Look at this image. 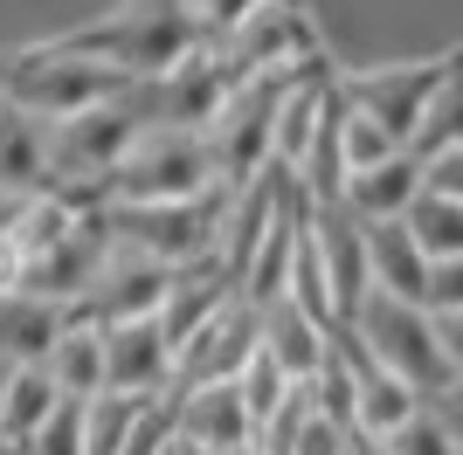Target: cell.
<instances>
[{
	"mask_svg": "<svg viewBox=\"0 0 463 455\" xmlns=\"http://www.w3.org/2000/svg\"><path fill=\"white\" fill-rule=\"evenodd\" d=\"M153 125V97H146V76H138L125 97L97 104V111H77V117H56L49 132V187L77 193V200H104L118 159L132 152V138Z\"/></svg>",
	"mask_w": 463,
	"mask_h": 455,
	"instance_id": "cell-1",
	"label": "cell"
},
{
	"mask_svg": "<svg viewBox=\"0 0 463 455\" xmlns=\"http://www.w3.org/2000/svg\"><path fill=\"white\" fill-rule=\"evenodd\" d=\"M62 42L83 49V56L125 62L132 76H159V70H174L187 49L208 42V21L194 14V0H132V7H118V14L90 21V28H77Z\"/></svg>",
	"mask_w": 463,
	"mask_h": 455,
	"instance_id": "cell-2",
	"label": "cell"
},
{
	"mask_svg": "<svg viewBox=\"0 0 463 455\" xmlns=\"http://www.w3.org/2000/svg\"><path fill=\"white\" fill-rule=\"evenodd\" d=\"M132 83L138 76L125 70V62L83 56V49H70V42H42V49H28V56L0 62V90L14 97V104H28V111H42V117L97 111V104L125 97Z\"/></svg>",
	"mask_w": 463,
	"mask_h": 455,
	"instance_id": "cell-3",
	"label": "cell"
},
{
	"mask_svg": "<svg viewBox=\"0 0 463 455\" xmlns=\"http://www.w3.org/2000/svg\"><path fill=\"white\" fill-rule=\"evenodd\" d=\"M222 187L208 125H146L118 159L104 200H201Z\"/></svg>",
	"mask_w": 463,
	"mask_h": 455,
	"instance_id": "cell-4",
	"label": "cell"
},
{
	"mask_svg": "<svg viewBox=\"0 0 463 455\" xmlns=\"http://www.w3.org/2000/svg\"><path fill=\"white\" fill-rule=\"evenodd\" d=\"M229 200H235V187L222 180V187L201 193V200H104V221H111V235L125 248L187 269V263H208L214 248H222Z\"/></svg>",
	"mask_w": 463,
	"mask_h": 455,
	"instance_id": "cell-5",
	"label": "cell"
},
{
	"mask_svg": "<svg viewBox=\"0 0 463 455\" xmlns=\"http://www.w3.org/2000/svg\"><path fill=\"white\" fill-rule=\"evenodd\" d=\"M346 331L367 345V359H381L387 373H402L415 394H443L449 379H457V366H449V352H443V331H436V311L415 303V297L373 290L346 318Z\"/></svg>",
	"mask_w": 463,
	"mask_h": 455,
	"instance_id": "cell-6",
	"label": "cell"
},
{
	"mask_svg": "<svg viewBox=\"0 0 463 455\" xmlns=\"http://www.w3.org/2000/svg\"><path fill=\"white\" fill-rule=\"evenodd\" d=\"M311 62H318V56H311ZM298 70H305V62L235 76L229 104L214 111L208 138H214V166H222L229 187H250V180H263V172L277 166V111H284V90H290V76H298Z\"/></svg>",
	"mask_w": 463,
	"mask_h": 455,
	"instance_id": "cell-7",
	"label": "cell"
},
{
	"mask_svg": "<svg viewBox=\"0 0 463 455\" xmlns=\"http://www.w3.org/2000/svg\"><path fill=\"white\" fill-rule=\"evenodd\" d=\"M222 42V56L235 62V76L250 70H290V62H311L326 56V42H318V21H311L305 0H256L250 14L235 21Z\"/></svg>",
	"mask_w": 463,
	"mask_h": 455,
	"instance_id": "cell-8",
	"label": "cell"
},
{
	"mask_svg": "<svg viewBox=\"0 0 463 455\" xmlns=\"http://www.w3.org/2000/svg\"><path fill=\"white\" fill-rule=\"evenodd\" d=\"M111 345V394H138V400H174L180 386V345L166 331V318H118L104 324Z\"/></svg>",
	"mask_w": 463,
	"mask_h": 455,
	"instance_id": "cell-9",
	"label": "cell"
},
{
	"mask_svg": "<svg viewBox=\"0 0 463 455\" xmlns=\"http://www.w3.org/2000/svg\"><path fill=\"white\" fill-rule=\"evenodd\" d=\"M263 352V303L235 290L222 311H214L187 345H180V386H201V379H235L242 366Z\"/></svg>",
	"mask_w": 463,
	"mask_h": 455,
	"instance_id": "cell-10",
	"label": "cell"
},
{
	"mask_svg": "<svg viewBox=\"0 0 463 455\" xmlns=\"http://www.w3.org/2000/svg\"><path fill=\"white\" fill-rule=\"evenodd\" d=\"M311 248L326 263V283H332V303H339V324L373 297V248H367V221L346 208V200H318L311 214Z\"/></svg>",
	"mask_w": 463,
	"mask_h": 455,
	"instance_id": "cell-11",
	"label": "cell"
},
{
	"mask_svg": "<svg viewBox=\"0 0 463 455\" xmlns=\"http://www.w3.org/2000/svg\"><path fill=\"white\" fill-rule=\"evenodd\" d=\"M443 62H449V56H443ZM443 62H402V70L339 76V97H346V104H360V111H373L394 138H408V145H415V132H422V117H429V97H436V83H443Z\"/></svg>",
	"mask_w": 463,
	"mask_h": 455,
	"instance_id": "cell-12",
	"label": "cell"
},
{
	"mask_svg": "<svg viewBox=\"0 0 463 455\" xmlns=\"http://www.w3.org/2000/svg\"><path fill=\"white\" fill-rule=\"evenodd\" d=\"M174 435L201 441V449H256V414L242 400V379L174 386Z\"/></svg>",
	"mask_w": 463,
	"mask_h": 455,
	"instance_id": "cell-13",
	"label": "cell"
},
{
	"mask_svg": "<svg viewBox=\"0 0 463 455\" xmlns=\"http://www.w3.org/2000/svg\"><path fill=\"white\" fill-rule=\"evenodd\" d=\"M332 345H339V324H326L318 311H305L290 290L263 303V352H270L290 379H318L326 359H332Z\"/></svg>",
	"mask_w": 463,
	"mask_h": 455,
	"instance_id": "cell-14",
	"label": "cell"
},
{
	"mask_svg": "<svg viewBox=\"0 0 463 455\" xmlns=\"http://www.w3.org/2000/svg\"><path fill=\"white\" fill-rule=\"evenodd\" d=\"M174 276H180L174 263H153V255H138V248L118 242L111 269H104V283L90 290V303H83V311H90V318H104V324H118V318H153V311H166Z\"/></svg>",
	"mask_w": 463,
	"mask_h": 455,
	"instance_id": "cell-15",
	"label": "cell"
},
{
	"mask_svg": "<svg viewBox=\"0 0 463 455\" xmlns=\"http://www.w3.org/2000/svg\"><path fill=\"white\" fill-rule=\"evenodd\" d=\"M49 132H56V117L28 111V104H14L0 90V187H14V193L49 187Z\"/></svg>",
	"mask_w": 463,
	"mask_h": 455,
	"instance_id": "cell-16",
	"label": "cell"
},
{
	"mask_svg": "<svg viewBox=\"0 0 463 455\" xmlns=\"http://www.w3.org/2000/svg\"><path fill=\"white\" fill-rule=\"evenodd\" d=\"M49 373H56V386L70 400H90L111 386V345H104V318H90V311H70V324H62V339L49 345Z\"/></svg>",
	"mask_w": 463,
	"mask_h": 455,
	"instance_id": "cell-17",
	"label": "cell"
},
{
	"mask_svg": "<svg viewBox=\"0 0 463 455\" xmlns=\"http://www.w3.org/2000/svg\"><path fill=\"white\" fill-rule=\"evenodd\" d=\"M62 324H70V303L42 297V290H0V352L14 366H35L49 359V345L62 339Z\"/></svg>",
	"mask_w": 463,
	"mask_h": 455,
	"instance_id": "cell-18",
	"label": "cell"
},
{
	"mask_svg": "<svg viewBox=\"0 0 463 455\" xmlns=\"http://www.w3.org/2000/svg\"><path fill=\"white\" fill-rule=\"evenodd\" d=\"M367 248H373V290L429 303V269H436V255L415 242L408 214H394V221H367Z\"/></svg>",
	"mask_w": 463,
	"mask_h": 455,
	"instance_id": "cell-19",
	"label": "cell"
},
{
	"mask_svg": "<svg viewBox=\"0 0 463 455\" xmlns=\"http://www.w3.org/2000/svg\"><path fill=\"white\" fill-rule=\"evenodd\" d=\"M415 193H422V152L402 145L394 159H381V166L346 172V193H339V200H346L360 221H394V214L415 208Z\"/></svg>",
	"mask_w": 463,
	"mask_h": 455,
	"instance_id": "cell-20",
	"label": "cell"
},
{
	"mask_svg": "<svg viewBox=\"0 0 463 455\" xmlns=\"http://www.w3.org/2000/svg\"><path fill=\"white\" fill-rule=\"evenodd\" d=\"M62 386H56V373L49 366H14V379H7V407H0V435H21V441H35L49 421H56V407H62Z\"/></svg>",
	"mask_w": 463,
	"mask_h": 455,
	"instance_id": "cell-21",
	"label": "cell"
},
{
	"mask_svg": "<svg viewBox=\"0 0 463 455\" xmlns=\"http://www.w3.org/2000/svg\"><path fill=\"white\" fill-rule=\"evenodd\" d=\"M408 228H415V242H422L429 255H463V200L457 193L422 187L415 208H408Z\"/></svg>",
	"mask_w": 463,
	"mask_h": 455,
	"instance_id": "cell-22",
	"label": "cell"
},
{
	"mask_svg": "<svg viewBox=\"0 0 463 455\" xmlns=\"http://www.w3.org/2000/svg\"><path fill=\"white\" fill-rule=\"evenodd\" d=\"M436 145H463V49L443 62V83L429 97V117L415 132V152H436Z\"/></svg>",
	"mask_w": 463,
	"mask_h": 455,
	"instance_id": "cell-23",
	"label": "cell"
},
{
	"mask_svg": "<svg viewBox=\"0 0 463 455\" xmlns=\"http://www.w3.org/2000/svg\"><path fill=\"white\" fill-rule=\"evenodd\" d=\"M402 145H408V138H394L373 111H360V104H346V111H339V152H346V172L381 166V159H394Z\"/></svg>",
	"mask_w": 463,
	"mask_h": 455,
	"instance_id": "cell-24",
	"label": "cell"
},
{
	"mask_svg": "<svg viewBox=\"0 0 463 455\" xmlns=\"http://www.w3.org/2000/svg\"><path fill=\"white\" fill-rule=\"evenodd\" d=\"M381 449H387V455H463L457 435L443 428V414H436L429 400L402 421V428H394V435H381Z\"/></svg>",
	"mask_w": 463,
	"mask_h": 455,
	"instance_id": "cell-25",
	"label": "cell"
},
{
	"mask_svg": "<svg viewBox=\"0 0 463 455\" xmlns=\"http://www.w3.org/2000/svg\"><path fill=\"white\" fill-rule=\"evenodd\" d=\"M353 449H360V428L346 414H332V407H311L298 441H290V455H353Z\"/></svg>",
	"mask_w": 463,
	"mask_h": 455,
	"instance_id": "cell-26",
	"label": "cell"
},
{
	"mask_svg": "<svg viewBox=\"0 0 463 455\" xmlns=\"http://www.w3.org/2000/svg\"><path fill=\"white\" fill-rule=\"evenodd\" d=\"M235 379H242V400H250V414H256V421H263V414H270V407H277V400H284L290 386H298V379H290L284 366L270 359V352H256V359L242 366V373H235Z\"/></svg>",
	"mask_w": 463,
	"mask_h": 455,
	"instance_id": "cell-27",
	"label": "cell"
},
{
	"mask_svg": "<svg viewBox=\"0 0 463 455\" xmlns=\"http://www.w3.org/2000/svg\"><path fill=\"white\" fill-rule=\"evenodd\" d=\"M422 187L457 193V200H463V145H436V152H422Z\"/></svg>",
	"mask_w": 463,
	"mask_h": 455,
	"instance_id": "cell-28",
	"label": "cell"
},
{
	"mask_svg": "<svg viewBox=\"0 0 463 455\" xmlns=\"http://www.w3.org/2000/svg\"><path fill=\"white\" fill-rule=\"evenodd\" d=\"M429 311H463V255H436V269H429Z\"/></svg>",
	"mask_w": 463,
	"mask_h": 455,
	"instance_id": "cell-29",
	"label": "cell"
},
{
	"mask_svg": "<svg viewBox=\"0 0 463 455\" xmlns=\"http://www.w3.org/2000/svg\"><path fill=\"white\" fill-rule=\"evenodd\" d=\"M250 7H256V0H194V14L208 21V35H229V28L250 14Z\"/></svg>",
	"mask_w": 463,
	"mask_h": 455,
	"instance_id": "cell-30",
	"label": "cell"
},
{
	"mask_svg": "<svg viewBox=\"0 0 463 455\" xmlns=\"http://www.w3.org/2000/svg\"><path fill=\"white\" fill-rule=\"evenodd\" d=\"M429 407L443 414V428H449V435H457V449H463V379H449L443 394H429Z\"/></svg>",
	"mask_w": 463,
	"mask_h": 455,
	"instance_id": "cell-31",
	"label": "cell"
},
{
	"mask_svg": "<svg viewBox=\"0 0 463 455\" xmlns=\"http://www.w3.org/2000/svg\"><path fill=\"white\" fill-rule=\"evenodd\" d=\"M436 331H443V352H449V366H457V379H463V311H436Z\"/></svg>",
	"mask_w": 463,
	"mask_h": 455,
	"instance_id": "cell-32",
	"label": "cell"
},
{
	"mask_svg": "<svg viewBox=\"0 0 463 455\" xmlns=\"http://www.w3.org/2000/svg\"><path fill=\"white\" fill-rule=\"evenodd\" d=\"M180 455H256V449H201V441H180Z\"/></svg>",
	"mask_w": 463,
	"mask_h": 455,
	"instance_id": "cell-33",
	"label": "cell"
},
{
	"mask_svg": "<svg viewBox=\"0 0 463 455\" xmlns=\"http://www.w3.org/2000/svg\"><path fill=\"white\" fill-rule=\"evenodd\" d=\"M7 379H14V359L0 352V407H7Z\"/></svg>",
	"mask_w": 463,
	"mask_h": 455,
	"instance_id": "cell-34",
	"label": "cell"
},
{
	"mask_svg": "<svg viewBox=\"0 0 463 455\" xmlns=\"http://www.w3.org/2000/svg\"><path fill=\"white\" fill-rule=\"evenodd\" d=\"M0 455H28V441H21V435H0Z\"/></svg>",
	"mask_w": 463,
	"mask_h": 455,
	"instance_id": "cell-35",
	"label": "cell"
},
{
	"mask_svg": "<svg viewBox=\"0 0 463 455\" xmlns=\"http://www.w3.org/2000/svg\"><path fill=\"white\" fill-rule=\"evenodd\" d=\"M353 455H387V449H381V441H367V435H360V449H353Z\"/></svg>",
	"mask_w": 463,
	"mask_h": 455,
	"instance_id": "cell-36",
	"label": "cell"
},
{
	"mask_svg": "<svg viewBox=\"0 0 463 455\" xmlns=\"http://www.w3.org/2000/svg\"><path fill=\"white\" fill-rule=\"evenodd\" d=\"M159 455H180V435H174V441H166V449H159Z\"/></svg>",
	"mask_w": 463,
	"mask_h": 455,
	"instance_id": "cell-37",
	"label": "cell"
}]
</instances>
